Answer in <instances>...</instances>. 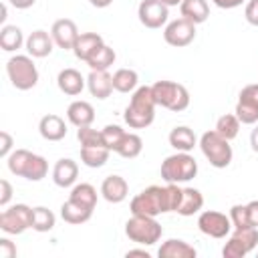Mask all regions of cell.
I'll return each mask as SVG.
<instances>
[{
    "label": "cell",
    "instance_id": "52",
    "mask_svg": "<svg viewBox=\"0 0 258 258\" xmlns=\"http://www.w3.org/2000/svg\"><path fill=\"white\" fill-rule=\"evenodd\" d=\"M6 16H8V8H6V4H2V16H0V20L4 22V20H6Z\"/></svg>",
    "mask_w": 258,
    "mask_h": 258
},
{
    "label": "cell",
    "instance_id": "33",
    "mask_svg": "<svg viewBox=\"0 0 258 258\" xmlns=\"http://www.w3.org/2000/svg\"><path fill=\"white\" fill-rule=\"evenodd\" d=\"M115 58H117L115 50H113L109 44H103V46L87 60V64L91 67V71H109V67L115 62Z\"/></svg>",
    "mask_w": 258,
    "mask_h": 258
},
{
    "label": "cell",
    "instance_id": "18",
    "mask_svg": "<svg viewBox=\"0 0 258 258\" xmlns=\"http://www.w3.org/2000/svg\"><path fill=\"white\" fill-rule=\"evenodd\" d=\"M87 89L93 97L97 99H107L111 97L113 89V75H109V71H91L87 77Z\"/></svg>",
    "mask_w": 258,
    "mask_h": 258
},
{
    "label": "cell",
    "instance_id": "51",
    "mask_svg": "<svg viewBox=\"0 0 258 258\" xmlns=\"http://www.w3.org/2000/svg\"><path fill=\"white\" fill-rule=\"evenodd\" d=\"M161 2H163L165 6H169V8H171V6H179V4H181V0H161Z\"/></svg>",
    "mask_w": 258,
    "mask_h": 258
},
{
    "label": "cell",
    "instance_id": "6",
    "mask_svg": "<svg viewBox=\"0 0 258 258\" xmlns=\"http://www.w3.org/2000/svg\"><path fill=\"white\" fill-rule=\"evenodd\" d=\"M6 75L14 89L30 91L38 83V69L30 54H14L6 62Z\"/></svg>",
    "mask_w": 258,
    "mask_h": 258
},
{
    "label": "cell",
    "instance_id": "1",
    "mask_svg": "<svg viewBox=\"0 0 258 258\" xmlns=\"http://www.w3.org/2000/svg\"><path fill=\"white\" fill-rule=\"evenodd\" d=\"M179 200H181V187L177 183H167L163 187L161 185H149L131 200L129 210L135 216L157 218L161 214L177 212Z\"/></svg>",
    "mask_w": 258,
    "mask_h": 258
},
{
    "label": "cell",
    "instance_id": "31",
    "mask_svg": "<svg viewBox=\"0 0 258 258\" xmlns=\"http://www.w3.org/2000/svg\"><path fill=\"white\" fill-rule=\"evenodd\" d=\"M69 200L89 208V210H95L97 206V189L91 185V183H75L71 194H69Z\"/></svg>",
    "mask_w": 258,
    "mask_h": 258
},
{
    "label": "cell",
    "instance_id": "2",
    "mask_svg": "<svg viewBox=\"0 0 258 258\" xmlns=\"http://www.w3.org/2000/svg\"><path fill=\"white\" fill-rule=\"evenodd\" d=\"M155 107H157V103L153 99L151 85L137 87L131 95L129 105L125 107L123 119L131 129H145L155 119Z\"/></svg>",
    "mask_w": 258,
    "mask_h": 258
},
{
    "label": "cell",
    "instance_id": "27",
    "mask_svg": "<svg viewBox=\"0 0 258 258\" xmlns=\"http://www.w3.org/2000/svg\"><path fill=\"white\" fill-rule=\"evenodd\" d=\"M93 216V210L73 202V200H67L62 206H60V218L67 222V224H73V226H79V224H85L89 222Z\"/></svg>",
    "mask_w": 258,
    "mask_h": 258
},
{
    "label": "cell",
    "instance_id": "49",
    "mask_svg": "<svg viewBox=\"0 0 258 258\" xmlns=\"http://www.w3.org/2000/svg\"><path fill=\"white\" fill-rule=\"evenodd\" d=\"M250 145H252V149L258 153V125L252 129V133H250Z\"/></svg>",
    "mask_w": 258,
    "mask_h": 258
},
{
    "label": "cell",
    "instance_id": "19",
    "mask_svg": "<svg viewBox=\"0 0 258 258\" xmlns=\"http://www.w3.org/2000/svg\"><path fill=\"white\" fill-rule=\"evenodd\" d=\"M103 44H105V40H103L101 34H97V32H81L77 42H75V46H73V52H75V56L79 60L87 62Z\"/></svg>",
    "mask_w": 258,
    "mask_h": 258
},
{
    "label": "cell",
    "instance_id": "3",
    "mask_svg": "<svg viewBox=\"0 0 258 258\" xmlns=\"http://www.w3.org/2000/svg\"><path fill=\"white\" fill-rule=\"evenodd\" d=\"M198 175V161L185 151H175L161 161V179L165 183H185Z\"/></svg>",
    "mask_w": 258,
    "mask_h": 258
},
{
    "label": "cell",
    "instance_id": "38",
    "mask_svg": "<svg viewBox=\"0 0 258 258\" xmlns=\"http://www.w3.org/2000/svg\"><path fill=\"white\" fill-rule=\"evenodd\" d=\"M125 133H127V131H125L121 125H115V123L105 125V127L101 129V135H103V145H105L107 149H111V151H117V147L121 145V141H123Z\"/></svg>",
    "mask_w": 258,
    "mask_h": 258
},
{
    "label": "cell",
    "instance_id": "20",
    "mask_svg": "<svg viewBox=\"0 0 258 258\" xmlns=\"http://www.w3.org/2000/svg\"><path fill=\"white\" fill-rule=\"evenodd\" d=\"M56 85L60 89V93L69 95V97H77L83 93L87 79L77 71V69H62L56 77Z\"/></svg>",
    "mask_w": 258,
    "mask_h": 258
},
{
    "label": "cell",
    "instance_id": "8",
    "mask_svg": "<svg viewBox=\"0 0 258 258\" xmlns=\"http://www.w3.org/2000/svg\"><path fill=\"white\" fill-rule=\"evenodd\" d=\"M32 228V208L26 204H14L0 214V230L8 236H18Z\"/></svg>",
    "mask_w": 258,
    "mask_h": 258
},
{
    "label": "cell",
    "instance_id": "30",
    "mask_svg": "<svg viewBox=\"0 0 258 258\" xmlns=\"http://www.w3.org/2000/svg\"><path fill=\"white\" fill-rule=\"evenodd\" d=\"M111 155V149L105 145H91V147H81V161L87 167H103Z\"/></svg>",
    "mask_w": 258,
    "mask_h": 258
},
{
    "label": "cell",
    "instance_id": "36",
    "mask_svg": "<svg viewBox=\"0 0 258 258\" xmlns=\"http://www.w3.org/2000/svg\"><path fill=\"white\" fill-rule=\"evenodd\" d=\"M46 173H48V161L42 155L32 153V157H30V161H28L26 171H24L22 177L28 179V181H40L42 177H46Z\"/></svg>",
    "mask_w": 258,
    "mask_h": 258
},
{
    "label": "cell",
    "instance_id": "14",
    "mask_svg": "<svg viewBox=\"0 0 258 258\" xmlns=\"http://www.w3.org/2000/svg\"><path fill=\"white\" fill-rule=\"evenodd\" d=\"M79 34L81 32H79L75 20H71V18H58V20H54V24L50 28V36H52L54 44L64 50H73Z\"/></svg>",
    "mask_w": 258,
    "mask_h": 258
},
{
    "label": "cell",
    "instance_id": "5",
    "mask_svg": "<svg viewBox=\"0 0 258 258\" xmlns=\"http://www.w3.org/2000/svg\"><path fill=\"white\" fill-rule=\"evenodd\" d=\"M151 93H153V99H155L157 107L169 109L173 113H179V111L189 107L187 89L183 85L175 83V81H155L151 85Z\"/></svg>",
    "mask_w": 258,
    "mask_h": 258
},
{
    "label": "cell",
    "instance_id": "10",
    "mask_svg": "<svg viewBox=\"0 0 258 258\" xmlns=\"http://www.w3.org/2000/svg\"><path fill=\"white\" fill-rule=\"evenodd\" d=\"M198 228H200L202 234H206L210 238H216V240H222V238L230 236L234 226H232L230 216H226L218 210H204L198 216Z\"/></svg>",
    "mask_w": 258,
    "mask_h": 258
},
{
    "label": "cell",
    "instance_id": "24",
    "mask_svg": "<svg viewBox=\"0 0 258 258\" xmlns=\"http://www.w3.org/2000/svg\"><path fill=\"white\" fill-rule=\"evenodd\" d=\"M204 208V196L196 187H181V200L177 206V214L183 218H189L194 214H200Z\"/></svg>",
    "mask_w": 258,
    "mask_h": 258
},
{
    "label": "cell",
    "instance_id": "16",
    "mask_svg": "<svg viewBox=\"0 0 258 258\" xmlns=\"http://www.w3.org/2000/svg\"><path fill=\"white\" fill-rule=\"evenodd\" d=\"M101 196L109 204H121L129 196V183L121 175H107L101 183Z\"/></svg>",
    "mask_w": 258,
    "mask_h": 258
},
{
    "label": "cell",
    "instance_id": "17",
    "mask_svg": "<svg viewBox=\"0 0 258 258\" xmlns=\"http://www.w3.org/2000/svg\"><path fill=\"white\" fill-rule=\"evenodd\" d=\"M79 177V165L71 157H60L52 167V181L58 187H71L75 185Z\"/></svg>",
    "mask_w": 258,
    "mask_h": 258
},
{
    "label": "cell",
    "instance_id": "39",
    "mask_svg": "<svg viewBox=\"0 0 258 258\" xmlns=\"http://www.w3.org/2000/svg\"><path fill=\"white\" fill-rule=\"evenodd\" d=\"M230 220H232V226L234 230H244V228H252L250 226V218H248V208L246 204H234L230 208Z\"/></svg>",
    "mask_w": 258,
    "mask_h": 258
},
{
    "label": "cell",
    "instance_id": "46",
    "mask_svg": "<svg viewBox=\"0 0 258 258\" xmlns=\"http://www.w3.org/2000/svg\"><path fill=\"white\" fill-rule=\"evenodd\" d=\"M218 8H222V10H232V8H238V6H242L246 0H212Z\"/></svg>",
    "mask_w": 258,
    "mask_h": 258
},
{
    "label": "cell",
    "instance_id": "44",
    "mask_svg": "<svg viewBox=\"0 0 258 258\" xmlns=\"http://www.w3.org/2000/svg\"><path fill=\"white\" fill-rule=\"evenodd\" d=\"M10 198H12V185L8 183V179H0V206L6 208Z\"/></svg>",
    "mask_w": 258,
    "mask_h": 258
},
{
    "label": "cell",
    "instance_id": "13",
    "mask_svg": "<svg viewBox=\"0 0 258 258\" xmlns=\"http://www.w3.org/2000/svg\"><path fill=\"white\" fill-rule=\"evenodd\" d=\"M137 16L145 28H161L167 24L169 6H165L161 0H141L137 6Z\"/></svg>",
    "mask_w": 258,
    "mask_h": 258
},
{
    "label": "cell",
    "instance_id": "34",
    "mask_svg": "<svg viewBox=\"0 0 258 258\" xmlns=\"http://www.w3.org/2000/svg\"><path fill=\"white\" fill-rule=\"evenodd\" d=\"M143 151V139L137 135V133H125V137H123V141H121V145L117 147V151L115 153H119L121 157H125V159H133V157H137L139 153Z\"/></svg>",
    "mask_w": 258,
    "mask_h": 258
},
{
    "label": "cell",
    "instance_id": "47",
    "mask_svg": "<svg viewBox=\"0 0 258 258\" xmlns=\"http://www.w3.org/2000/svg\"><path fill=\"white\" fill-rule=\"evenodd\" d=\"M14 8H18V10H26V8H30V6H34V2L36 0H8Z\"/></svg>",
    "mask_w": 258,
    "mask_h": 258
},
{
    "label": "cell",
    "instance_id": "32",
    "mask_svg": "<svg viewBox=\"0 0 258 258\" xmlns=\"http://www.w3.org/2000/svg\"><path fill=\"white\" fill-rule=\"evenodd\" d=\"M54 224H56V216L48 208H44V206L32 208V230H36L40 234L50 232L54 228Z\"/></svg>",
    "mask_w": 258,
    "mask_h": 258
},
{
    "label": "cell",
    "instance_id": "37",
    "mask_svg": "<svg viewBox=\"0 0 258 258\" xmlns=\"http://www.w3.org/2000/svg\"><path fill=\"white\" fill-rule=\"evenodd\" d=\"M30 157H32V151H28V149H14V151L6 157L10 173H14V175L22 177V175H24V171H26V165H28Z\"/></svg>",
    "mask_w": 258,
    "mask_h": 258
},
{
    "label": "cell",
    "instance_id": "28",
    "mask_svg": "<svg viewBox=\"0 0 258 258\" xmlns=\"http://www.w3.org/2000/svg\"><path fill=\"white\" fill-rule=\"evenodd\" d=\"M26 42V38L22 36V30L16 24H4L0 28V46L6 52H14L18 50L22 44Z\"/></svg>",
    "mask_w": 258,
    "mask_h": 258
},
{
    "label": "cell",
    "instance_id": "21",
    "mask_svg": "<svg viewBox=\"0 0 258 258\" xmlns=\"http://www.w3.org/2000/svg\"><path fill=\"white\" fill-rule=\"evenodd\" d=\"M38 133L46 141H60L67 135V123L62 117L48 113L38 121Z\"/></svg>",
    "mask_w": 258,
    "mask_h": 258
},
{
    "label": "cell",
    "instance_id": "29",
    "mask_svg": "<svg viewBox=\"0 0 258 258\" xmlns=\"http://www.w3.org/2000/svg\"><path fill=\"white\" fill-rule=\"evenodd\" d=\"M139 75L133 69H117L113 73V89L117 93H133L137 89Z\"/></svg>",
    "mask_w": 258,
    "mask_h": 258
},
{
    "label": "cell",
    "instance_id": "25",
    "mask_svg": "<svg viewBox=\"0 0 258 258\" xmlns=\"http://www.w3.org/2000/svg\"><path fill=\"white\" fill-rule=\"evenodd\" d=\"M179 12H181V18H185L198 26V24L208 20L210 4H208V0H181Z\"/></svg>",
    "mask_w": 258,
    "mask_h": 258
},
{
    "label": "cell",
    "instance_id": "26",
    "mask_svg": "<svg viewBox=\"0 0 258 258\" xmlns=\"http://www.w3.org/2000/svg\"><path fill=\"white\" fill-rule=\"evenodd\" d=\"M169 145L175 149V151H185L189 153L196 145H198V137L194 133V129H189L187 125H179V127H173L169 131Z\"/></svg>",
    "mask_w": 258,
    "mask_h": 258
},
{
    "label": "cell",
    "instance_id": "15",
    "mask_svg": "<svg viewBox=\"0 0 258 258\" xmlns=\"http://www.w3.org/2000/svg\"><path fill=\"white\" fill-rule=\"evenodd\" d=\"M24 46H26V52H28L32 58H44V56H48V54L52 52L54 40H52L50 32L38 28V30L30 32V34L26 36Z\"/></svg>",
    "mask_w": 258,
    "mask_h": 258
},
{
    "label": "cell",
    "instance_id": "4",
    "mask_svg": "<svg viewBox=\"0 0 258 258\" xmlns=\"http://www.w3.org/2000/svg\"><path fill=\"white\" fill-rule=\"evenodd\" d=\"M204 157L210 161L212 167L216 169H224L232 163V157H234V151H232V145L226 137H222L216 129L212 131H206L202 133L200 141H198Z\"/></svg>",
    "mask_w": 258,
    "mask_h": 258
},
{
    "label": "cell",
    "instance_id": "45",
    "mask_svg": "<svg viewBox=\"0 0 258 258\" xmlns=\"http://www.w3.org/2000/svg\"><path fill=\"white\" fill-rule=\"evenodd\" d=\"M248 208V218H250V226L252 228H258V200H252L246 204Z\"/></svg>",
    "mask_w": 258,
    "mask_h": 258
},
{
    "label": "cell",
    "instance_id": "40",
    "mask_svg": "<svg viewBox=\"0 0 258 258\" xmlns=\"http://www.w3.org/2000/svg\"><path fill=\"white\" fill-rule=\"evenodd\" d=\"M77 139H79L81 147L103 145V135H101V131L93 129L91 125H87V127H79V129H77Z\"/></svg>",
    "mask_w": 258,
    "mask_h": 258
},
{
    "label": "cell",
    "instance_id": "48",
    "mask_svg": "<svg viewBox=\"0 0 258 258\" xmlns=\"http://www.w3.org/2000/svg\"><path fill=\"white\" fill-rule=\"evenodd\" d=\"M125 256H127V258H131V256H141V258H149L151 254H149V252H147L145 248H133V250H127V252H125Z\"/></svg>",
    "mask_w": 258,
    "mask_h": 258
},
{
    "label": "cell",
    "instance_id": "22",
    "mask_svg": "<svg viewBox=\"0 0 258 258\" xmlns=\"http://www.w3.org/2000/svg\"><path fill=\"white\" fill-rule=\"evenodd\" d=\"M67 119L77 129L79 127L93 125V121H95V109H93V105L89 101H73L69 105V109H67Z\"/></svg>",
    "mask_w": 258,
    "mask_h": 258
},
{
    "label": "cell",
    "instance_id": "7",
    "mask_svg": "<svg viewBox=\"0 0 258 258\" xmlns=\"http://www.w3.org/2000/svg\"><path fill=\"white\" fill-rule=\"evenodd\" d=\"M125 234L135 244L153 246L155 242L161 240L163 228L151 216H135V214H131V218L125 222Z\"/></svg>",
    "mask_w": 258,
    "mask_h": 258
},
{
    "label": "cell",
    "instance_id": "50",
    "mask_svg": "<svg viewBox=\"0 0 258 258\" xmlns=\"http://www.w3.org/2000/svg\"><path fill=\"white\" fill-rule=\"evenodd\" d=\"M95 8H107V6H111L113 4V0H89Z\"/></svg>",
    "mask_w": 258,
    "mask_h": 258
},
{
    "label": "cell",
    "instance_id": "35",
    "mask_svg": "<svg viewBox=\"0 0 258 258\" xmlns=\"http://www.w3.org/2000/svg\"><path fill=\"white\" fill-rule=\"evenodd\" d=\"M240 119L234 115V113H226V115H222L218 121H216V131L222 135V137H226L228 141H232V139H236L238 137V131H240Z\"/></svg>",
    "mask_w": 258,
    "mask_h": 258
},
{
    "label": "cell",
    "instance_id": "12",
    "mask_svg": "<svg viewBox=\"0 0 258 258\" xmlns=\"http://www.w3.org/2000/svg\"><path fill=\"white\" fill-rule=\"evenodd\" d=\"M194 38H196V24L185 20V18H181V16L171 20V22H167L165 28H163V40L169 46L181 48V46L191 44Z\"/></svg>",
    "mask_w": 258,
    "mask_h": 258
},
{
    "label": "cell",
    "instance_id": "11",
    "mask_svg": "<svg viewBox=\"0 0 258 258\" xmlns=\"http://www.w3.org/2000/svg\"><path fill=\"white\" fill-rule=\"evenodd\" d=\"M234 115L240 119L242 125H254V123H258V83L246 85L240 91Z\"/></svg>",
    "mask_w": 258,
    "mask_h": 258
},
{
    "label": "cell",
    "instance_id": "43",
    "mask_svg": "<svg viewBox=\"0 0 258 258\" xmlns=\"http://www.w3.org/2000/svg\"><path fill=\"white\" fill-rule=\"evenodd\" d=\"M16 256V246L8 238H0V258H14Z\"/></svg>",
    "mask_w": 258,
    "mask_h": 258
},
{
    "label": "cell",
    "instance_id": "42",
    "mask_svg": "<svg viewBox=\"0 0 258 258\" xmlns=\"http://www.w3.org/2000/svg\"><path fill=\"white\" fill-rule=\"evenodd\" d=\"M12 145H14V139L8 131H0V157H8L12 153Z\"/></svg>",
    "mask_w": 258,
    "mask_h": 258
},
{
    "label": "cell",
    "instance_id": "41",
    "mask_svg": "<svg viewBox=\"0 0 258 258\" xmlns=\"http://www.w3.org/2000/svg\"><path fill=\"white\" fill-rule=\"evenodd\" d=\"M244 16L248 20V24L258 26V0H248L246 8H244Z\"/></svg>",
    "mask_w": 258,
    "mask_h": 258
},
{
    "label": "cell",
    "instance_id": "23",
    "mask_svg": "<svg viewBox=\"0 0 258 258\" xmlns=\"http://www.w3.org/2000/svg\"><path fill=\"white\" fill-rule=\"evenodd\" d=\"M157 256L159 258H196L198 250L179 238H169L159 246Z\"/></svg>",
    "mask_w": 258,
    "mask_h": 258
},
{
    "label": "cell",
    "instance_id": "9",
    "mask_svg": "<svg viewBox=\"0 0 258 258\" xmlns=\"http://www.w3.org/2000/svg\"><path fill=\"white\" fill-rule=\"evenodd\" d=\"M256 246H258V228L234 230V234H230L228 242L222 248V256L224 258H244Z\"/></svg>",
    "mask_w": 258,
    "mask_h": 258
}]
</instances>
